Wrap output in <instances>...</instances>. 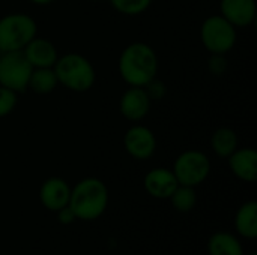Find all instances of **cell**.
Here are the masks:
<instances>
[{"mask_svg":"<svg viewBox=\"0 0 257 255\" xmlns=\"http://www.w3.org/2000/svg\"><path fill=\"white\" fill-rule=\"evenodd\" d=\"M32 69L23 51L0 53V86L15 93L26 92Z\"/></svg>","mask_w":257,"mask_h":255,"instance_id":"cell-7","label":"cell"},{"mask_svg":"<svg viewBox=\"0 0 257 255\" xmlns=\"http://www.w3.org/2000/svg\"><path fill=\"white\" fill-rule=\"evenodd\" d=\"M71 195V186L62 177H50L47 179L39 189V201L41 204L51 212H57L62 207L68 206Z\"/></svg>","mask_w":257,"mask_h":255,"instance_id":"cell-11","label":"cell"},{"mask_svg":"<svg viewBox=\"0 0 257 255\" xmlns=\"http://www.w3.org/2000/svg\"><path fill=\"white\" fill-rule=\"evenodd\" d=\"M158 56L146 42H133L126 45L117 60L120 78L133 87H145L158 74Z\"/></svg>","mask_w":257,"mask_h":255,"instance_id":"cell-1","label":"cell"},{"mask_svg":"<svg viewBox=\"0 0 257 255\" xmlns=\"http://www.w3.org/2000/svg\"><path fill=\"white\" fill-rule=\"evenodd\" d=\"M239 147V138L235 129L229 126H221L214 131L211 135V149L212 152L223 159H227Z\"/></svg>","mask_w":257,"mask_h":255,"instance_id":"cell-15","label":"cell"},{"mask_svg":"<svg viewBox=\"0 0 257 255\" xmlns=\"http://www.w3.org/2000/svg\"><path fill=\"white\" fill-rule=\"evenodd\" d=\"M169 200H170L172 206L178 212L188 213L197 204V192H196V188L185 186V185H178V188L173 191V194L170 195Z\"/></svg>","mask_w":257,"mask_h":255,"instance_id":"cell-19","label":"cell"},{"mask_svg":"<svg viewBox=\"0 0 257 255\" xmlns=\"http://www.w3.org/2000/svg\"><path fill=\"white\" fill-rule=\"evenodd\" d=\"M250 255H257V254H250Z\"/></svg>","mask_w":257,"mask_h":255,"instance_id":"cell-27","label":"cell"},{"mask_svg":"<svg viewBox=\"0 0 257 255\" xmlns=\"http://www.w3.org/2000/svg\"><path fill=\"white\" fill-rule=\"evenodd\" d=\"M36 35L38 24L29 14H6L0 18V53L21 51Z\"/></svg>","mask_w":257,"mask_h":255,"instance_id":"cell-4","label":"cell"},{"mask_svg":"<svg viewBox=\"0 0 257 255\" xmlns=\"http://www.w3.org/2000/svg\"><path fill=\"white\" fill-rule=\"evenodd\" d=\"M209 255H244V249L236 236L227 231H218L208 242Z\"/></svg>","mask_w":257,"mask_h":255,"instance_id":"cell-17","label":"cell"},{"mask_svg":"<svg viewBox=\"0 0 257 255\" xmlns=\"http://www.w3.org/2000/svg\"><path fill=\"white\" fill-rule=\"evenodd\" d=\"M21 51L32 68H53L59 57L56 45L50 39L41 38L38 35Z\"/></svg>","mask_w":257,"mask_h":255,"instance_id":"cell-13","label":"cell"},{"mask_svg":"<svg viewBox=\"0 0 257 255\" xmlns=\"http://www.w3.org/2000/svg\"><path fill=\"white\" fill-rule=\"evenodd\" d=\"M238 32L220 14L203 20L200 26V41L209 54H227L236 45Z\"/></svg>","mask_w":257,"mask_h":255,"instance_id":"cell-5","label":"cell"},{"mask_svg":"<svg viewBox=\"0 0 257 255\" xmlns=\"http://www.w3.org/2000/svg\"><path fill=\"white\" fill-rule=\"evenodd\" d=\"M178 180L173 174L172 170L158 167L152 168L151 171L146 173L143 179V188L145 191L158 200H167L173 194V191L178 188Z\"/></svg>","mask_w":257,"mask_h":255,"instance_id":"cell-10","label":"cell"},{"mask_svg":"<svg viewBox=\"0 0 257 255\" xmlns=\"http://www.w3.org/2000/svg\"><path fill=\"white\" fill-rule=\"evenodd\" d=\"M108 2L114 11L126 17L142 15L152 5V0H108Z\"/></svg>","mask_w":257,"mask_h":255,"instance_id":"cell-20","label":"cell"},{"mask_svg":"<svg viewBox=\"0 0 257 255\" xmlns=\"http://www.w3.org/2000/svg\"><path fill=\"white\" fill-rule=\"evenodd\" d=\"M220 15L236 29L248 27L256 20V0H221Z\"/></svg>","mask_w":257,"mask_h":255,"instance_id":"cell-12","label":"cell"},{"mask_svg":"<svg viewBox=\"0 0 257 255\" xmlns=\"http://www.w3.org/2000/svg\"><path fill=\"white\" fill-rule=\"evenodd\" d=\"M93 2H99V0H93Z\"/></svg>","mask_w":257,"mask_h":255,"instance_id":"cell-26","label":"cell"},{"mask_svg":"<svg viewBox=\"0 0 257 255\" xmlns=\"http://www.w3.org/2000/svg\"><path fill=\"white\" fill-rule=\"evenodd\" d=\"M123 147L133 159L148 161L157 150V137L151 128L136 123L125 132Z\"/></svg>","mask_w":257,"mask_h":255,"instance_id":"cell-8","label":"cell"},{"mask_svg":"<svg viewBox=\"0 0 257 255\" xmlns=\"http://www.w3.org/2000/svg\"><path fill=\"white\" fill-rule=\"evenodd\" d=\"M75 219H77V218H75V215H74V212L71 210L69 206H65V207H62L60 210H57V221H59L62 225H69V224H72Z\"/></svg>","mask_w":257,"mask_h":255,"instance_id":"cell-24","label":"cell"},{"mask_svg":"<svg viewBox=\"0 0 257 255\" xmlns=\"http://www.w3.org/2000/svg\"><path fill=\"white\" fill-rule=\"evenodd\" d=\"M152 107V101L146 93L145 87H133L130 86L119 99V113L123 119L130 122H140L143 120Z\"/></svg>","mask_w":257,"mask_h":255,"instance_id":"cell-9","label":"cell"},{"mask_svg":"<svg viewBox=\"0 0 257 255\" xmlns=\"http://www.w3.org/2000/svg\"><path fill=\"white\" fill-rule=\"evenodd\" d=\"M29 2H32L36 6H48V5L54 3L56 0H29Z\"/></svg>","mask_w":257,"mask_h":255,"instance_id":"cell-25","label":"cell"},{"mask_svg":"<svg viewBox=\"0 0 257 255\" xmlns=\"http://www.w3.org/2000/svg\"><path fill=\"white\" fill-rule=\"evenodd\" d=\"M172 171L179 185L196 188L208 179L211 173V161L202 150L190 149L176 158Z\"/></svg>","mask_w":257,"mask_h":255,"instance_id":"cell-6","label":"cell"},{"mask_svg":"<svg viewBox=\"0 0 257 255\" xmlns=\"http://www.w3.org/2000/svg\"><path fill=\"white\" fill-rule=\"evenodd\" d=\"M235 228L238 234H241L245 239H256L257 237V203L256 201H247L244 203L235 216Z\"/></svg>","mask_w":257,"mask_h":255,"instance_id":"cell-16","label":"cell"},{"mask_svg":"<svg viewBox=\"0 0 257 255\" xmlns=\"http://www.w3.org/2000/svg\"><path fill=\"white\" fill-rule=\"evenodd\" d=\"M229 168L233 176L242 182L253 183L257 179V152L253 147L236 149L229 158Z\"/></svg>","mask_w":257,"mask_h":255,"instance_id":"cell-14","label":"cell"},{"mask_svg":"<svg viewBox=\"0 0 257 255\" xmlns=\"http://www.w3.org/2000/svg\"><path fill=\"white\" fill-rule=\"evenodd\" d=\"M208 69L211 74H214L217 77L226 74V71H227L226 54H211V57L208 59Z\"/></svg>","mask_w":257,"mask_h":255,"instance_id":"cell-23","label":"cell"},{"mask_svg":"<svg viewBox=\"0 0 257 255\" xmlns=\"http://www.w3.org/2000/svg\"><path fill=\"white\" fill-rule=\"evenodd\" d=\"M59 86L56 72L53 68H33L29 77L27 89L36 95H48Z\"/></svg>","mask_w":257,"mask_h":255,"instance_id":"cell-18","label":"cell"},{"mask_svg":"<svg viewBox=\"0 0 257 255\" xmlns=\"http://www.w3.org/2000/svg\"><path fill=\"white\" fill-rule=\"evenodd\" d=\"M145 90H146V93L149 95L151 101H160V99H163V98L166 96V93H167V86L164 84V81H161V80H158V78L155 77L152 81H149V83L145 86Z\"/></svg>","mask_w":257,"mask_h":255,"instance_id":"cell-22","label":"cell"},{"mask_svg":"<svg viewBox=\"0 0 257 255\" xmlns=\"http://www.w3.org/2000/svg\"><path fill=\"white\" fill-rule=\"evenodd\" d=\"M68 206L77 219H98L108 206V189L101 179L86 177L71 188Z\"/></svg>","mask_w":257,"mask_h":255,"instance_id":"cell-2","label":"cell"},{"mask_svg":"<svg viewBox=\"0 0 257 255\" xmlns=\"http://www.w3.org/2000/svg\"><path fill=\"white\" fill-rule=\"evenodd\" d=\"M18 104V93L0 86V119L9 116Z\"/></svg>","mask_w":257,"mask_h":255,"instance_id":"cell-21","label":"cell"},{"mask_svg":"<svg viewBox=\"0 0 257 255\" xmlns=\"http://www.w3.org/2000/svg\"><path fill=\"white\" fill-rule=\"evenodd\" d=\"M59 86L75 92L84 93L90 90L96 81V71L92 62L78 53H66L59 56L53 66Z\"/></svg>","mask_w":257,"mask_h":255,"instance_id":"cell-3","label":"cell"}]
</instances>
